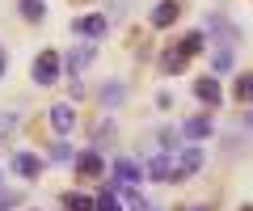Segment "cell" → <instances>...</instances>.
Returning a JSON list of instances; mask_svg holds the SVG:
<instances>
[{"label":"cell","mask_w":253,"mask_h":211,"mask_svg":"<svg viewBox=\"0 0 253 211\" xmlns=\"http://www.w3.org/2000/svg\"><path fill=\"white\" fill-rule=\"evenodd\" d=\"M93 55H97V51H93V42H81V46H72V51H68V59H63V64H68V72H72V76H81L84 68L93 64Z\"/></svg>","instance_id":"8fae6325"},{"label":"cell","mask_w":253,"mask_h":211,"mask_svg":"<svg viewBox=\"0 0 253 211\" xmlns=\"http://www.w3.org/2000/svg\"><path fill=\"white\" fill-rule=\"evenodd\" d=\"M4 68H9V51H4V46H0V72H4Z\"/></svg>","instance_id":"83f0119b"},{"label":"cell","mask_w":253,"mask_h":211,"mask_svg":"<svg viewBox=\"0 0 253 211\" xmlns=\"http://www.w3.org/2000/svg\"><path fill=\"white\" fill-rule=\"evenodd\" d=\"M186 211H215V203H194V207H186Z\"/></svg>","instance_id":"4316f807"},{"label":"cell","mask_w":253,"mask_h":211,"mask_svg":"<svg viewBox=\"0 0 253 211\" xmlns=\"http://www.w3.org/2000/svg\"><path fill=\"white\" fill-rule=\"evenodd\" d=\"M97 97H101V106H106V110H118V106H123V97H126V84L123 81H106L97 89Z\"/></svg>","instance_id":"5bb4252c"},{"label":"cell","mask_w":253,"mask_h":211,"mask_svg":"<svg viewBox=\"0 0 253 211\" xmlns=\"http://www.w3.org/2000/svg\"><path fill=\"white\" fill-rule=\"evenodd\" d=\"M93 211H123V203H118L114 186H106V190H101V199H93Z\"/></svg>","instance_id":"ffe728a7"},{"label":"cell","mask_w":253,"mask_h":211,"mask_svg":"<svg viewBox=\"0 0 253 211\" xmlns=\"http://www.w3.org/2000/svg\"><path fill=\"white\" fill-rule=\"evenodd\" d=\"M245 127H249V131H253V106H249V114H245Z\"/></svg>","instance_id":"f1b7e54d"},{"label":"cell","mask_w":253,"mask_h":211,"mask_svg":"<svg viewBox=\"0 0 253 211\" xmlns=\"http://www.w3.org/2000/svg\"><path fill=\"white\" fill-rule=\"evenodd\" d=\"M139 177H144V169H139L135 161H126V156H118V161H114V182H110V186H123V190H126V186H135Z\"/></svg>","instance_id":"9c48e42d"},{"label":"cell","mask_w":253,"mask_h":211,"mask_svg":"<svg viewBox=\"0 0 253 211\" xmlns=\"http://www.w3.org/2000/svg\"><path fill=\"white\" fill-rule=\"evenodd\" d=\"M177 13H181V4L177 0H161L152 13H148V21H152V30H169L173 21H177Z\"/></svg>","instance_id":"30bf717a"},{"label":"cell","mask_w":253,"mask_h":211,"mask_svg":"<svg viewBox=\"0 0 253 211\" xmlns=\"http://www.w3.org/2000/svg\"><path fill=\"white\" fill-rule=\"evenodd\" d=\"M72 169L81 177H101V169H106V165H101V152H97V148H84V152L72 156Z\"/></svg>","instance_id":"5b68a950"},{"label":"cell","mask_w":253,"mask_h":211,"mask_svg":"<svg viewBox=\"0 0 253 211\" xmlns=\"http://www.w3.org/2000/svg\"><path fill=\"white\" fill-rule=\"evenodd\" d=\"M30 76H34V84H55L59 81V55L55 51H42L34 59V68H30Z\"/></svg>","instance_id":"3957f363"},{"label":"cell","mask_w":253,"mask_h":211,"mask_svg":"<svg viewBox=\"0 0 253 211\" xmlns=\"http://www.w3.org/2000/svg\"><path fill=\"white\" fill-rule=\"evenodd\" d=\"M194 97L203 101V106H219V101H224V93H219V84H215V76H199V81H194Z\"/></svg>","instance_id":"7c38bea8"},{"label":"cell","mask_w":253,"mask_h":211,"mask_svg":"<svg viewBox=\"0 0 253 211\" xmlns=\"http://www.w3.org/2000/svg\"><path fill=\"white\" fill-rule=\"evenodd\" d=\"M72 34H81V38H89V42H97V38H106V34H110V17H106V13L76 17V21H72Z\"/></svg>","instance_id":"7a4b0ae2"},{"label":"cell","mask_w":253,"mask_h":211,"mask_svg":"<svg viewBox=\"0 0 253 211\" xmlns=\"http://www.w3.org/2000/svg\"><path fill=\"white\" fill-rule=\"evenodd\" d=\"M203 169V152L199 148H186L181 156H173V177H194Z\"/></svg>","instance_id":"52a82bcc"},{"label":"cell","mask_w":253,"mask_h":211,"mask_svg":"<svg viewBox=\"0 0 253 211\" xmlns=\"http://www.w3.org/2000/svg\"><path fill=\"white\" fill-rule=\"evenodd\" d=\"M236 101H245V106H253V72H245V76H236Z\"/></svg>","instance_id":"44dd1931"},{"label":"cell","mask_w":253,"mask_h":211,"mask_svg":"<svg viewBox=\"0 0 253 211\" xmlns=\"http://www.w3.org/2000/svg\"><path fill=\"white\" fill-rule=\"evenodd\" d=\"M17 9H21V17L34 21V26L46 17V4H42V0H17Z\"/></svg>","instance_id":"ac0fdd59"},{"label":"cell","mask_w":253,"mask_h":211,"mask_svg":"<svg viewBox=\"0 0 253 211\" xmlns=\"http://www.w3.org/2000/svg\"><path fill=\"white\" fill-rule=\"evenodd\" d=\"M46 156H51V161H72V148H68V139H55Z\"/></svg>","instance_id":"d4e9b609"},{"label":"cell","mask_w":253,"mask_h":211,"mask_svg":"<svg viewBox=\"0 0 253 211\" xmlns=\"http://www.w3.org/2000/svg\"><path fill=\"white\" fill-rule=\"evenodd\" d=\"M181 135L194 139V144H199V139H207V135H215V127H211V114H190V119L181 123Z\"/></svg>","instance_id":"ba28073f"},{"label":"cell","mask_w":253,"mask_h":211,"mask_svg":"<svg viewBox=\"0 0 253 211\" xmlns=\"http://www.w3.org/2000/svg\"><path fill=\"white\" fill-rule=\"evenodd\" d=\"M126 203H131V211H156V207H152V203H148V199H144V194H139V190H135V186H126Z\"/></svg>","instance_id":"7402d4cb"},{"label":"cell","mask_w":253,"mask_h":211,"mask_svg":"<svg viewBox=\"0 0 253 211\" xmlns=\"http://www.w3.org/2000/svg\"><path fill=\"white\" fill-rule=\"evenodd\" d=\"M114 135H118V127H114L110 119L93 123V148H106V144H114Z\"/></svg>","instance_id":"2e32d148"},{"label":"cell","mask_w":253,"mask_h":211,"mask_svg":"<svg viewBox=\"0 0 253 211\" xmlns=\"http://www.w3.org/2000/svg\"><path fill=\"white\" fill-rule=\"evenodd\" d=\"M13 131H17V119H13V114H0V148L13 139Z\"/></svg>","instance_id":"603a6c76"},{"label":"cell","mask_w":253,"mask_h":211,"mask_svg":"<svg viewBox=\"0 0 253 211\" xmlns=\"http://www.w3.org/2000/svg\"><path fill=\"white\" fill-rule=\"evenodd\" d=\"M144 177L148 182H173V156L169 152H156L144 161Z\"/></svg>","instance_id":"277c9868"},{"label":"cell","mask_w":253,"mask_h":211,"mask_svg":"<svg viewBox=\"0 0 253 211\" xmlns=\"http://www.w3.org/2000/svg\"><path fill=\"white\" fill-rule=\"evenodd\" d=\"M207 34H211V42L228 46V51H236V42H241V30H236L224 13H207Z\"/></svg>","instance_id":"6da1fadb"},{"label":"cell","mask_w":253,"mask_h":211,"mask_svg":"<svg viewBox=\"0 0 253 211\" xmlns=\"http://www.w3.org/2000/svg\"><path fill=\"white\" fill-rule=\"evenodd\" d=\"M186 64H190V55L181 51V46H169V51L161 55V72L165 76H181V72H186Z\"/></svg>","instance_id":"4fadbf2b"},{"label":"cell","mask_w":253,"mask_h":211,"mask_svg":"<svg viewBox=\"0 0 253 211\" xmlns=\"http://www.w3.org/2000/svg\"><path fill=\"white\" fill-rule=\"evenodd\" d=\"M51 127L59 135H72V127H76V106L72 101H55L51 106Z\"/></svg>","instance_id":"8992f818"},{"label":"cell","mask_w":253,"mask_h":211,"mask_svg":"<svg viewBox=\"0 0 253 211\" xmlns=\"http://www.w3.org/2000/svg\"><path fill=\"white\" fill-rule=\"evenodd\" d=\"M59 203H63V211H93V199H89V194H81V190H68Z\"/></svg>","instance_id":"e0dca14e"},{"label":"cell","mask_w":253,"mask_h":211,"mask_svg":"<svg viewBox=\"0 0 253 211\" xmlns=\"http://www.w3.org/2000/svg\"><path fill=\"white\" fill-rule=\"evenodd\" d=\"M241 211H253V203H245V207H241Z\"/></svg>","instance_id":"f546056e"},{"label":"cell","mask_w":253,"mask_h":211,"mask_svg":"<svg viewBox=\"0 0 253 211\" xmlns=\"http://www.w3.org/2000/svg\"><path fill=\"white\" fill-rule=\"evenodd\" d=\"M211 68H215V72H232V51H228V46H219L215 59H211Z\"/></svg>","instance_id":"cb8c5ba5"},{"label":"cell","mask_w":253,"mask_h":211,"mask_svg":"<svg viewBox=\"0 0 253 211\" xmlns=\"http://www.w3.org/2000/svg\"><path fill=\"white\" fill-rule=\"evenodd\" d=\"M13 169H17L21 177H38V173H42V156H34V152H17V156H13Z\"/></svg>","instance_id":"9a60e30c"},{"label":"cell","mask_w":253,"mask_h":211,"mask_svg":"<svg viewBox=\"0 0 253 211\" xmlns=\"http://www.w3.org/2000/svg\"><path fill=\"white\" fill-rule=\"evenodd\" d=\"M203 46H207V30H190V34L181 38V51H186V55H199Z\"/></svg>","instance_id":"d6986e66"},{"label":"cell","mask_w":253,"mask_h":211,"mask_svg":"<svg viewBox=\"0 0 253 211\" xmlns=\"http://www.w3.org/2000/svg\"><path fill=\"white\" fill-rule=\"evenodd\" d=\"M161 148L173 152V148H177V131H161Z\"/></svg>","instance_id":"484cf974"}]
</instances>
